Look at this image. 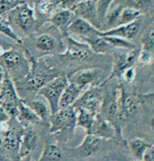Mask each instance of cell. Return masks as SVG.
I'll return each mask as SVG.
<instances>
[{
    "label": "cell",
    "instance_id": "1",
    "mask_svg": "<svg viewBox=\"0 0 154 161\" xmlns=\"http://www.w3.org/2000/svg\"><path fill=\"white\" fill-rule=\"evenodd\" d=\"M99 115L114 128L117 136L121 137V119L119 107V87L104 92Z\"/></svg>",
    "mask_w": 154,
    "mask_h": 161
},
{
    "label": "cell",
    "instance_id": "30",
    "mask_svg": "<svg viewBox=\"0 0 154 161\" xmlns=\"http://www.w3.org/2000/svg\"><path fill=\"white\" fill-rule=\"evenodd\" d=\"M34 3L36 12L41 16H51V13L57 5V3L52 0H35Z\"/></svg>",
    "mask_w": 154,
    "mask_h": 161
},
{
    "label": "cell",
    "instance_id": "13",
    "mask_svg": "<svg viewBox=\"0 0 154 161\" xmlns=\"http://www.w3.org/2000/svg\"><path fill=\"white\" fill-rule=\"evenodd\" d=\"M0 62L2 66L8 70H15L20 69L26 73L30 71V61L26 60L17 50L10 49L0 55Z\"/></svg>",
    "mask_w": 154,
    "mask_h": 161
},
{
    "label": "cell",
    "instance_id": "20",
    "mask_svg": "<svg viewBox=\"0 0 154 161\" xmlns=\"http://www.w3.org/2000/svg\"><path fill=\"white\" fill-rule=\"evenodd\" d=\"M102 139L92 134H86L82 142L76 148L86 158H89L99 151Z\"/></svg>",
    "mask_w": 154,
    "mask_h": 161
},
{
    "label": "cell",
    "instance_id": "9",
    "mask_svg": "<svg viewBox=\"0 0 154 161\" xmlns=\"http://www.w3.org/2000/svg\"><path fill=\"white\" fill-rule=\"evenodd\" d=\"M102 71L96 68L85 69L74 72L68 78L69 82L74 83L86 89L90 86H103Z\"/></svg>",
    "mask_w": 154,
    "mask_h": 161
},
{
    "label": "cell",
    "instance_id": "12",
    "mask_svg": "<svg viewBox=\"0 0 154 161\" xmlns=\"http://www.w3.org/2000/svg\"><path fill=\"white\" fill-rule=\"evenodd\" d=\"M71 11L76 18L87 21L98 30H101L102 25L98 17L96 3L92 2H78Z\"/></svg>",
    "mask_w": 154,
    "mask_h": 161
},
{
    "label": "cell",
    "instance_id": "40",
    "mask_svg": "<svg viewBox=\"0 0 154 161\" xmlns=\"http://www.w3.org/2000/svg\"><path fill=\"white\" fill-rule=\"evenodd\" d=\"M35 0H18L19 3H26L30 6H32V4L34 3Z\"/></svg>",
    "mask_w": 154,
    "mask_h": 161
},
{
    "label": "cell",
    "instance_id": "50",
    "mask_svg": "<svg viewBox=\"0 0 154 161\" xmlns=\"http://www.w3.org/2000/svg\"><path fill=\"white\" fill-rule=\"evenodd\" d=\"M133 161H141V160H133Z\"/></svg>",
    "mask_w": 154,
    "mask_h": 161
},
{
    "label": "cell",
    "instance_id": "42",
    "mask_svg": "<svg viewBox=\"0 0 154 161\" xmlns=\"http://www.w3.org/2000/svg\"><path fill=\"white\" fill-rule=\"evenodd\" d=\"M4 76H5V73H3L2 71H0V83L3 82V80L4 79Z\"/></svg>",
    "mask_w": 154,
    "mask_h": 161
},
{
    "label": "cell",
    "instance_id": "33",
    "mask_svg": "<svg viewBox=\"0 0 154 161\" xmlns=\"http://www.w3.org/2000/svg\"><path fill=\"white\" fill-rule=\"evenodd\" d=\"M113 1L114 0H98L97 3H96L98 17H99V20L100 24L102 25V24L104 20H105V16H106L107 11H109L110 7L111 6Z\"/></svg>",
    "mask_w": 154,
    "mask_h": 161
},
{
    "label": "cell",
    "instance_id": "47",
    "mask_svg": "<svg viewBox=\"0 0 154 161\" xmlns=\"http://www.w3.org/2000/svg\"><path fill=\"white\" fill-rule=\"evenodd\" d=\"M152 65H153V66L154 67V58H153V61H152Z\"/></svg>",
    "mask_w": 154,
    "mask_h": 161
},
{
    "label": "cell",
    "instance_id": "24",
    "mask_svg": "<svg viewBox=\"0 0 154 161\" xmlns=\"http://www.w3.org/2000/svg\"><path fill=\"white\" fill-rule=\"evenodd\" d=\"M55 37L49 33H42L36 39V47L41 53H50L57 47Z\"/></svg>",
    "mask_w": 154,
    "mask_h": 161
},
{
    "label": "cell",
    "instance_id": "4",
    "mask_svg": "<svg viewBox=\"0 0 154 161\" xmlns=\"http://www.w3.org/2000/svg\"><path fill=\"white\" fill-rule=\"evenodd\" d=\"M48 123L52 134H61L73 130L76 127V109L73 106L59 108L51 114Z\"/></svg>",
    "mask_w": 154,
    "mask_h": 161
},
{
    "label": "cell",
    "instance_id": "29",
    "mask_svg": "<svg viewBox=\"0 0 154 161\" xmlns=\"http://www.w3.org/2000/svg\"><path fill=\"white\" fill-rule=\"evenodd\" d=\"M102 39L107 42L111 47L117 48L133 50L135 49V46L129 40L122 39V38L116 37V36H101Z\"/></svg>",
    "mask_w": 154,
    "mask_h": 161
},
{
    "label": "cell",
    "instance_id": "8",
    "mask_svg": "<svg viewBox=\"0 0 154 161\" xmlns=\"http://www.w3.org/2000/svg\"><path fill=\"white\" fill-rule=\"evenodd\" d=\"M65 36L66 48L62 57L66 60L74 62H83L89 58L92 52L89 46L84 42H79L71 37L70 36L66 35Z\"/></svg>",
    "mask_w": 154,
    "mask_h": 161
},
{
    "label": "cell",
    "instance_id": "6",
    "mask_svg": "<svg viewBox=\"0 0 154 161\" xmlns=\"http://www.w3.org/2000/svg\"><path fill=\"white\" fill-rule=\"evenodd\" d=\"M30 57V59L29 61L32 65L27 75L22 79L24 80V87L28 91L38 93V91L47 82L57 76H53L51 74L46 73L41 69H38L36 61H34L31 57Z\"/></svg>",
    "mask_w": 154,
    "mask_h": 161
},
{
    "label": "cell",
    "instance_id": "18",
    "mask_svg": "<svg viewBox=\"0 0 154 161\" xmlns=\"http://www.w3.org/2000/svg\"><path fill=\"white\" fill-rule=\"evenodd\" d=\"M85 90V88L78 84L69 82L68 85L62 93L59 100V108L72 106Z\"/></svg>",
    "mask_w": 154,
    "mask_h": 161
},
{
    "label": "cell",
    "instance_id": "3",
    "mask_svg": "<svg viewBox=\"0 0 154 161\" xmlns=\"http://www.w3.org/2000/svg\"><path fill=\"white\" fill-rule=\"evenodd\" d=\"M8 22L14 24L24 33H30L36 26L35 11L26 3H19L9 11Z\"/></svg>",
    "mask_w": 154,
    "mask_h": 161
},
{
    "label": "cell",
    "instance_id": "15",
    "mask_svg": "<svg viewBox=\"0 0 154 161\" xmlns=\"http://www.w3.org/2000/svg\"><path fill=\"white\" fill-rule=\"evenodd\" d=\"M38 142V135L32 126L24 127L20 136V145L18 148V155L20 159L27 158L30 153L34 150Z\"/></svg>",
    "mask_w": 154,
    "mask_h": 161
},
{
    "label": "cell",
    "instance_id": "28",
    "mask_svg": "<svg viewBox=\"0 0 154 161\" xmlns=\"http://www.w3.org/2000/svg\"><path fill=\"white\" fill-rule=\"evenodd\" d=\"M151 145V144L148 143L147 142L140 138H135L128 142V146L131 152L138 160H142L144 153Z\"/></svg>",
    "mask_w": 154,
    "mask_h": 161
},
{
    "label": "cell",
    "instance_id": "17",
    "mask_svg": "<svg viewBox=\"0 0 154 161\" xmlns=\"http://www.w3.org/2000/svg\"><path fill=\"white\" fill-rule=\"evenodd\" d=\"M88 134H92L101 139H113L117 136L116 130L108 122L103 119L99 114L96 116L91 130Z\"/></svg>",
    "mask_w": 154,
    "mask_h": 161
},
{
    "label": "cell",
    "instance_id": "35",
    "mask_svg": "<svg viewBox=\"0 0 154 161\" xmlns=\"http://www.w3.org/2000/svg\"><path fill=\"white\" fill-rule=\"evenodd\" d=\"M121 77L123 78L124 81H126V83H132V82H133L136 77V72L135 67L132 66L125 70Z\"/></svg>",
    "mask_w": 154,
    "mask_h": 161
},
{
    "label": "cell",
    "instance_id": "34",
    "mask_svg": "<svg viewBox=\"0 0 154 161\" xmlns=\"http://www.w3.org/2000/svg\"><path fill=\"white\" fill-rule=\"evenodd\" d=\"M126 6L141 11L149 6L151 0H126Z\"/></svg>",
    "mask_w": 154,
    "mask_h": 161
},
{
    "label": "cell",
    "instance_id": "37",
    "mask_svg": "<svg viewBox=\"0 0 154 161\" xmlns=\"http://www.w3.org/2000/svg\"><path fill=\"white\" fill-rule=\"evenodd\" d=\"M78 3V0H57V5L60 9L71 11Z\"/></svg>",
    "mask_w": 154,
    "mask_h": 161
},
{
    "label": "cell",
    "instance_id": "2",
    "mask_svg": "<svg viewBox=\"0 0 154 161\" xmlns=\"http://www.w3.org/2000/svg\"><path fill=\"white\" fill-rule=\"evenodd\" d=\"M69 84L66 76H57L47 82L38 92V94L44 97L51 108V114L59 109V100L63 91Z\"/></svg>",
    "mask_w": 154,
    "mask_h": 161
},
{
    "label": "cell",
    "instance_id": "43",
    "mask_svg": "<svg viewBox=\"0 0 154 161\" xmlns=\"http://www.w3.org/2000/svg\"><path fill=\"white\" fill-rule=\"evenodd\" d=\"M151 126L152 129L154 130V116L152 118V119L151 120Z\"/></svg>",
    "mask_w": 154,
    "mask_h": 161
},
{
    "label": "cell",
    "instance_id": "26",
    "mask_svg": "<svg viewBox=\"0 0 154 161\" xmlns=\"http://www.w3.org/2000/svg\"><path fill=\"white\" fill-rule=\"evenodd\" d=\"M27 105L33 111V112L41 121L48 122L51 115V112L47 103L40 99H34L31 101Z\"/></svg>",
    "mask_w": 154,
    "mask_h": 161
},
{
    "label": "cell",
    "instance_id": "14",
    "mask_svg": "<svg viewBox=\"0 0 154 161\" xmlns=\"http://www.w3.org/2000/svg\"><path fill=\"white\" fill-rule=\"evenodd\" d=\"M140 27V23L139 20H137L130 24L121 25L111 30L102 31L100 36H116L129 41L135 37Z\"/></svg>",
    "mask_w": 154,
    "mask_h": 161
},
{
    "label": "cell",
    "instance_id": "16",
    "mask_svg": "<svg viewBox=\"0 0 154 161\" xmlns=\"http://www.w3.org/2000/svg\"><path fill=\"white\" fill-rule=\"evenodd\" d=\"M0 100L1 105L5 103H12L18 105L21 99L17 94V88L14 82L8 73H5L4 79L2 82L1 91H0Z\"/></svg>",
    "mask_w": 154,
    "mask_h": 161
},
{
    "label": "cell",
    "instance_id": "31",
    "mask_svg": "<svg viewBox=\"0 0 154 161\" xmlns=\"http://www.w3.org/2000/svg\"><path fill=\"white\" fill-rule=\"evenodd\" d=\"M140 43H141L140 50L151 51L154 48V26H151L142 35Z\"/></svg>",
    "mask_w": 154,
    "mask_h": 161
},
{
    "label": "cell",
    "instance_id": "23",
    "mask_svg": "<svg viewBox=\"0 0 154 161\" xmlns=\"http://www.w3.org/2000/svg\"><path fill=\"white\" fill-rule=\"evenodd\" d=\"M96 114L83 108L76 109V126L81 127L88 134L96 118Z\"/></svg>",
    "mask_w": 154,
    "mask_h": 161
},
{
    "label": "cell",
    "instance_id": "22",
    "mask_svg": "<svg viewBox=\"0 0 154 161\" xmlns=\"http://www.w3.org/2000/svg\"><path fill=\"white\" fill-rule=\"evenodd\" d=\"M21 134L22 133H20L14 128L9 127L6 131L3 133V147L9 151L18 152Z\"/></svg>",
    "mask_w": 154,
    "mask_h": 161
},
{
    "label": "cell",
    "instance_id": "49",
    "mask_svg": "<svg viewBox=\"0 0 154 161\" xmlns=\"http://www.w3.org/2000/svg\"><path fill=\"white\" fill-rule=\"evenodd\" d=\"M1 87H2V83H0V91H1Z\"/></svg>",
    "mask_w": 154,
    "mask_h": 161
},
{
    "label": "cell",
    "instance_id": "38",
    "mask_svg": "<svg viewBox=\"0 0 154 161\" xmlns=\"http://www.w3.org/2000/svg\"><path fill=\"white\" fill-rule=\"evenodd\" d=\"M141 161H154V145H151L144 153Z\"/></svg>",
    "mask_w": 154,
    "mask_h": 161
},
{
    "label": "cell",
    "instance_id": "41",
    "mask_svg": "<svg viewBox=\"0 0 154 161\" xmlns=\"http://www.w3.org/2000/svg\"><path fill=\"white\" fill-rule=\"evenodd\" d=\"M3 147V133L0 131V148Z\"/></svg>",
    "mask_w": 154,
    "mask_h": 161
},
{
    "label": "cell",
    "instance_id": "45",
    "mask_svg": "<svg viewBox=\"0 0 154 161\" xmlns=\"http://www.w3.org/2000/svg\"><path fill=\"white\" fill-rule=\"evenodd\" d=\"M143 97H154V93H147V94H144Z\"/></svg>",
    "mask_w": 154,
    "mask_h": 161
},
{
    "label": "cell",
    "instance_id": "11",
    "mask_svg": "<svg viewBox=\"0 0 154 161\" xmlns=\"http://www.w3.org/2000/svg\"><path fill=\"white\" fill-rule=\"evenodd\" d=\"M101 32V30H98L87 21L76 18L74 19L73 18L72 21L69 25L67 35L72 36V37L76 36L77 38H78V39L76 40L83 42L85 39L92 37V36H100Z\"/></svg>",
    "mask_w": 154,
    "mask_h": 161
},
{
    "label": "cell",
    "instance_id": "27",
    "mask_svg": "<svg viewBox=\"0 0 154 161\" xmlns=\"http://www.w3.org/2000/svg\"><path fill=\"white\" fill-rule=\"evenodd\" d=\"M63 152L60 147L56 144H46L42 154L38 161H60Z\"/></svg>",
    "mask_w": 154,
    "mask_h": 161
},
{
    "label": "cell",
    "instance_id": "36",
    "mask_svg": "<svg viewBox=\"0 0 154 161\" xmlns=\"http://www.w3.org/2000/svg\"><path fill=\"white\" fill-rule=\"evenodd\" d=\"M137 60L138 61V63H139V64L142 65V66L151 63V57L150 51L140 50V51H139V53H138Z\"/></svg>",
    "mask_w": 154,
    "mask_h": 161
},
{
    "label": "cell",
    "instance_id": "7",
    "mask_svg": "<svg viewBox=\"0 0 154 161\" xmlns=\"http://www.w3.org/2000/svg\"><path fill=\"white\" fill-rule=\"evenodd\" d=\"M139 51L137 49L130 50L126 53H117L115 54L113 62V68L108 78L105 80L103 85L114 78H120L124 71L133 66L138 59Z\"/></svg>",
    "mask_w": 154,
    "mask_h": 161
},
{
    "label": "cell",
    "instance_id": "21",
    "mask_svg": "<svg viewBox=\"0 0 154 161\" xmlns=\"http://www.w3.org/2000/svg\"><path fill=\"white\" fill-rule=\"evenodd\" d=\"M17 118L24 126V127L31 126L32 124H37L41 121L33 112V111L22 99L18 104V114Z\"/></svg>",
    "mask_w": 154,
    "mask_h": 161
},
{
    "label": "cell",
    "instance_id": "39",
    "mask_svg": "<svg viewBox=\"0 0 154 161\" xmlns=\"http://www.w3.org/2000/svg\"><path fill=\"white\" fill-rule=\"evenodd\" d=\"M9 117H10V115L8 114L6 111L3 107L0 106V124L6 123L9 119Z\"/></svg>",
    "mask_w": 154,
    "mask_h": 161
},
{
    "label": "cell",
    "instance_id": "19",
    "mask_svg": "<svg viewBox=\"0 0 154 161\" xmlns=\"http://www.w3.org/2000/svg\"><path fill=\"white\" fill-rule=\"evenodd\" d=\"M73 16L74 14L71 11L60 9L52 14L49 20L63 35L66 36L69 25L73 20Z\"/></svg>",
    "mask_w": 154,
    "mask_h": 161
},
{
    "label": "cell",
    "instance_id": "5",
    "mask_svg": "<svg viewBox=\"0 0 154 161\" xmlns=\"http://www.w3.org/2000/svg\"><path fill=\"white\" fill-rule=\"evenodd\" d=\"M103 86H90L83 92L78 100L72 105L74 108H83L97 115L99 114L104 97Z\"/></svg>",
    "mask_w": 154,
    "mask_h": 161
},
{
    "label": "cell",
    "instance_id": "46",
    "mask_svg": "<svg viewBox=\"0 0 154 161\" xmlns=\"http://www.w3.org/2000/svg\"><path fill=\"white\" fill-rule=\"evenodd\" d=\"M11 2H12V3H17V4H19V3H18V0H10Z\"/></svg>",
    "mask_w": 154,
    "mask_h": 161
},
{
    "label": "cell",
    "instance_id": "32",
    "mask_svg": "<svg viewBox=\"0 0 154 161\" xmlns=\"http://www.w3.org/2000/svg\"><path fill=\"white\" fill-rule=\"evenodd\" d=\"M0 33L6 36L7 37L14 40V42L20 44V45H22L23 44V41L17 36L16 32L14 31V30L11 27V24H9V22L8 20H0Z\"/></svg>",
    "mask_w": 154,
    "mask_h": 161
},
{
    "label": "cell",
    "instance_id": "10",
    "mask_svg": "<svg viewBox=\"0 0 154 161\" xmlns=\"http://www.w3.org/2000/svg\"><path fill=\"white\" fill-rule=\"evenodd\" d=\"M119 107L121 121L132 118L138 110L137 97L125 90L122 85L119 87Z\"/></svg>",
    "mask_w": 154,
    "mask_h": 161
},
{
    "label": "cell",
    "instance_id": "48",
    "mask_svg": "<svg viewBox=\"0 0 154 161\" xmlns=\"http://www.w3.org/2000/svg\"><path fill=\"white\" fill-rule=\"evenodd\" d=\"M151 81H153V82H154V76H153V78H151Z\"/></svg>",
    "mask_w": 154,
    "mask_h": 161
},
{
    "label": "cell",
    "instance_id": "25",
    "mask_svg": "<svg viewBox=\"0 0 154 161\" xmlns=\"http://www.w3.org/2000/svg\"><path fill=\"white\" fill-rule=\"evenodd\" d=\"M141 11L132 8L125 7L123 5V8L119 13L116 24L113 28L121 26V25L130 24L134 21L139 20V18L141 16Z\"/></svg>",
    "mask_w": 154,
    "mask_h": 161
},
{
    "label": "cell",
    "instance_id": "44",
    "mask_svg": "<svg viewBox=\"0 0 154 161\" xmlns=\"http://www.w3.org/2000/svg\"><path fill=\"white\" fill-rule=\"evenodd\" d=\"M98 0H78V2H92V3H97Z\"/></svg>",
    "mask_w": 154,
    "mask_h": 161
}]
</instances>
